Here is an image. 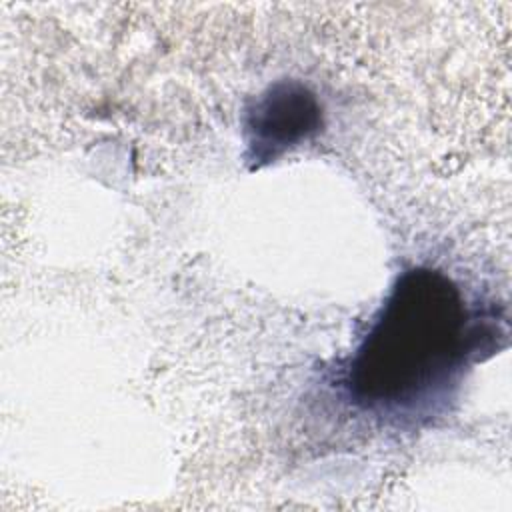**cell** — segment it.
I'll use <instances>...</instances> for the list:
<instances>
[{
    "mask_svg": "<svg viewBox=\"0 0 512 512\" xmlns=\"http://www.w3.org/2000/svg\"><path fill=\"white\" fill-rule=\"evenodd\" d=\"M484 330L450 278L414 268L398 278L356 350L352 392L380 412L420 410L480 350Z\"/></svg>",
    "mask_w": 512,
    "mask_h": 512,
    "instance_id": "1",
    "label": "cell"
},
{
    "mask_svg": "<svg viewBox=\"0 0 512 512\" xmlns=\"http://www.w3.org/2000/svg\"><path fill=\"white\" fill-rule=\"evenodd\" d=\"M320 128L322 108L316 94L298 80H280L246 110L248 160L256 168L270 164L286 150L310 140Z\"/></svg>",
    "mask_w": 512,
    "mask_h": 512,
    "instance_id": "2",
    "label": "cell"
}]
</instances>
